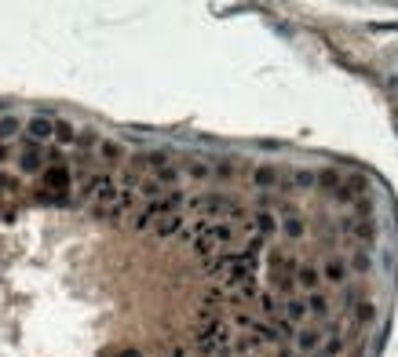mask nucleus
<instances>
[{"label": "nucleus", "mask_w": 398, "mask_h": 357, "mask_svg": "<svg viewBox=\"0 0 398 357\" xmlns=\"http://www.w3.org/2000/svg\"><path fill=\"white\" fill-rule=\"evenodd\" d=\"M15 135H22V121H19V117H11V114H4V117H0V142H8V146H11Z\"/></svg>", "instance_id": "4be33fe9"}, {"label": "nucleus", "mask_w": 398, "mask_h": 357, "mask_svg": "<svg viewBox=\"0 0 398 357\" xmlns=\"http://www.w3.org/2000/svg\"><path fill=\"white\" fill-rule=\"evenodd\" d=\"M314 186H318V190H325V194H333V190H340V186H343V175L336 172V168H321V172H314Z\"/></svg>", "instance_id": "dca6fc26"}, {"label": "nucleus", "mask_w": 398, "mask_h": 357, "mask_svg": "<svg viewBox=\"0 0 398 357\" xmlns=\"http://www.w3.org/2000/svg\"><path fill=\"white\" fill-rule=\"evenodd\" d=\"M270 325H274V332H278V339H281V343H288V339H293V335H296V325H288L285 317H274V321H270Z\"/></svg>", "instance_id": "c85d7f7f"}, {"label": "nucleus", "mask_w": 398, "mask_h": 357, "mask_svg": "<svg viewBox=\"0 0 398 357\" xmlns=\"http://www.w3.org/2000/svg\"><path fill=\"white\" fill-rule=\"evenodd\" d=\"M303 299H307V317H314V321H325V317H329L333 303H329V295H325V292H311Z\"/></svg>", "instance_id": "f8f14e48"}, {"label": "nucleus", "mask_w": 398, "mask_h": 357, "mask_svg": "<svg viewBox=\"0 0 398 357\" xmlns=\"http://www.w3.org/2000/svg\"><path fill=\"white\" fill-rule=\"evenodd\" d=\"M281 317H285L288 325H303V321H307V299H303V295L281 299Z\"/></svg>", "instance_id": "9d476101"}, {"label": "nucleus", "mask_w": 398, "mask_h": 357, "mask_svg": "<svg viewBox=\"0 0 398 357\" xmlns=\"http://www.w3.org/2000/svg\"><path fill=\"white\" fill-rule=\"evenodd\" d=\"M293 281H296V288H303L307 295H311V292H318V285H321V270L311 267V262H300L296 274H293Z\"/></svg>", "instance_id": "0eeeda50"}, {"label": "nucleus", "mask_w": 398, "mask_h": 357, "mask_svg": "<svg viewBox=\"0 0 398 357\" xmlns=\"http://www.w3.org/2000/svg\"><path fill=\"white\" fill-rule=\"evenodd\" d=\"M281 234H285V241H300V237L307 234L303 215H285V219H281Z\"/></svg>", "instance_id": "aec40b11"}, {"label": "nucleus", "mask_w": 398, "mask_h": 357, "mask_svg": "<svg viewBox=\"0 0 398 357\" xmlns=\"http://www.w3.org/2000/svg\"><path fill=\"white\" fill-rule=\"evenodd\" d=\"M376 219H354V227H351V234L347 237H358L361 241V248H366V252H373L376 248Z\"/></svg>", "instance_id": "1a4fd4ad"}, {"label": "nucleus", "mask_w": 398, "mask_h": 357, "mask_svg": "<svg viewBox=\"0 0 398 357\" xmlns=\"http://www.w3.org/2000/svg\"><path fill=\"white\" fill-rule=\"evenodd\" d=\"M351 321H354V328H369L376 321V303L373 299H361V303L351 307Z\"/></svg>", "instance_id": "ddd939ff"}, {"label": "nucleus", "mask_w": 398, "mask_h": 357, "mask_svg": "<svg viewBox=\"0 0 398 357\" xmlns=\"http://www.w3.org/2000/svg\"><path fill=\"white\" fill-rule=\"evenodd\" d=\"M183 172H187L194 182H205V179H212V164L201 161V157H190V161L183 164Z\"/></svg>", "instance_id": "6ab92c4d"}, {"label": "nucleus", "mask_w": 398, "mask_h": 357, "mask_svg": "<svg viewBox=\"0 0 398 357\" xmlns=\"http://www.w3.org/2000/svg\"><path fill=\"white\" fill-rule=\"evenodd\" d=\"M321 339H325V335H321L314 325H303V328H296V335H293L296 353H318V350H321Z\"/></svg>", "instance_id": "20e7f679"}, {"label": "nucleus", "mask_w": 398, "mask_h": 357, "mask_svg": "<svg viewBox=\"0 0 398 357\" xmlns=\"http://www.w3.org/2000/svg\"><path fill=\"white\" fill-rule=\"evenodd\" d=\"M234 172H238L234 157H220V161L212 164V175H215V179H234Z\"/></svg>", "instance_id": "bb28decb"}, {"label": "nucleus", "mask_w": 398, "mask_h": 357, "mask_svg": "<svg viewBox=\"0 0 398 357\" xmlns=\"http://www.w3.org/2000/svg\"><path fill=\"white\" fill-rule=\"evenodd\" d=\"M347 270H354V274H369V270H373V255H369L366 248H354V255H351V262H347Z\"/></svg>", "instance_id": "b1692460"}, {"label": "nucleus", "mask_w": 398, "mask_h": 357, "mask_svg": "<svg viewBox=\"0 0 398 357\" xmlns=\"http://www.w3.org/2000/svg\"><path fill=\"white\" fill-rule=\"evenodd\" d=\"M329 197H333V201H340V204H354V194L347 190V186H340V190H333Z\"/></svg>", "instance_id": "c756f323"}, {"label": "nucleus", "mask_w": 398, "mask_h": 357, "mask_svg": "<svg viewBox=\"0 0 398 357\" xmlns=\"http://www.w3.org/2000/svg\"><path fill=\"white\" fill-rule=\"evenodd\" d=\"M114 357H142L139 350H121V353H114Z\"/></svg>", "instance_id": "72a5a7b5"}, {"label": "nucleus", "mask_w": 398, "mask_h": 357, "mask_svg": "<svg viewBox=\"0 0 398 357\" xmlns=\"http://www.w3.org/2000/svg\"><path fill=\"white\" fill-rule=\"evenodd\" d=\"M135 194H139V197H147V201H157V197H165V190H161V186H157V179H154V175H150V179H139Z\"/></svg>", "instance_id": "393cba45"}, {"label": "nucleus", "mask_w": 398, "mask_h": 357, "mask_svg": "<svg viewBox=\"0 0 398 357\" xmlns=\"http://www.w3.org/2000/svg\"><path fill=\"white\" fill-rule=\"evenodd\" d=\"M154 179H157L161 190H165V186H175L179 182V168L175 164H165V168H157V172H154Z\"/></svg>", "instance_id": "a878e982"}, {"label": "nucleus", "mask_w": 398, "mask_h": 357, "mask_svg": "<svg viewBox=\"0 0 398 357\" xmlns=\"http://www.w3.org/2000/svg\"><path fill=\"white\" fill-rule=\"evenodd\" d=\"M274 357H296L293 346H274Z\"/></svg>", "instance_id": "7c9ffc66"}, {"label": "nucleus", "mask_w": 398, "mask_h": 357, "mask_svg": "<svg viewBox=\"0 0 398 357\" xmlns=\"http://www.w3.org/2000/svg\"><path fill=\"white\" fill-rule=\"evenodd\" d=\"M99 142H102V135H99L95 128H77V142L74 146L81 149V154H95Z\"/></svg>", "instance_id": "a211bd4d"}, {"label": "nucleus", "mask_w": 398, "mask_h": 357, "mask_svg": "<svg viewBox=\"0 0 398 357\" xmlns=\"http://www.w3.org/2000/svg\"><path fill=\"white\" fill-rule=\"evenodd\" d=\"M343 350H347V335H325L321 339V357H340Z\"/></svg>", "instance_id": "5701e85b"}, {"label": "nucleus", "mask_w": 398, "mask_h": 357, "mask_svg": "<svg viewBox=\"0 0 398 357\" xmlns=\"http://www.w3.org/2000/svg\"><path fill=\"white\" fill-rule=\"evenodd\" d=\"M256 307H260V314L267 317V321L281 317V299H278L274 292H260V295H256Z\"/></svg>", "instance_id": "f3484780"}, {"label": "nucleus", "mask_w": 398, "mask_h": 357, "mask_svg": "<svg viewBox=\"0 0 398 357\" xmlns=\"http://www.w3.org/2000/svg\"><path fill=\"white\" fill-rule=\"evenodd\" d=\"M95 157L102 161V164H110V168H117L124 157H128V154H124V146L117 142V139H102L99 142V149H95Z\"/></svg>", "instance_id": "9b49d317"}, {"label": "nucleus", "mask_w": 398, "mask_h": 357, "mask_svg": "<svg viewBox=\"0 0 398 357\" xmlns=\"http://www.w3.org/2000/svg\"><path fill=\"white\" fill-rule=\"evenodd\" d=\"M22 131H26V139L29 142H37V146H44L48 139H51V117H29L26 124H22Z\"/></svg>", "instance_id": "6e6552de"}, {"label": "nucleus", "mask_w": 398, "mask_h": 357, "mask_svg": "<svg viewBox=\"0 0 398 357\" xmlns=\"http://www.w3.org/2000/svg\"><path fill=\"white\" fill-rule=\"evenodd\" d=\"M343 186H347L354 197H366V194H369V179H366V175H351V179H343Z\"/></svg>", "instance_id": "cd10ccee"}, {"label": "nucleus", "mask_w": 398, "mask_h": 357, "mask_svg": "<svg viewBox=\"0 0 398 357\" xmlns=\"http://www.w3.org/2000/svg\"><path fill=\"white\" fill-rule=\"evenodd\" d=\"M288 182H293V194H307V190H314V172L311 168H296L288 175Z\"/></svg>", "instance_id": "412c9836"}, {"label": "nucleus", "mask_w": 398, "mask_h": 357, "mask_svg": "<svg viewBox=\"0 0 398 357\" xmlns=\"http://www.w3.org/2000/svg\"><path fill=\"white\" fill-rule=\"evenodd\" d=\"M318 270H321V281H329V285H336V288H343V285L351 281L347 262L336 259V255H329V259H325V267H318Z\"/></svg>", "instance_id": "7ed1b4c3"}, {"label": "nucleus", "mask_w": 398, "mask_h": 357, "mask_svg": "<svg viewBox=\"0 0 398 357\" xmlns=\"http://www.w3.org/2000/svg\"><path fill=\"white\" fill-rule=\"evenodd\" d=\"M172 357H187V346H183V343H175V346H172Z\"/></svg>", "instance_id": "473e14b6"}, {"label": "nucleus", "mask_w": 398, "mask_h": 357, "mask_svg": "<svg viewBox=\"0 0 398 357\" xmlns=\"http://www.w3.org/2000/svg\"><path fill=\"white\" fill-rule=\"evenodd\" d=\"M252 230H256L260 237H270V234H278V215H274V212H267V208L252 212Z\"/></svg>", "instance_id": "2eb2a0df"}, {"label": "nucleus", "mask_w": 398, "mask_h": 357, "mask_svg": "<svg viewBox=\"0 0 398 357\" xmlns=\"http://www.w3.org/2000/svg\"><path fill=\"white\" fill-rule=\"evenodd\" d=\"M51 139H55L59 149H62V146H74V142H77V128L59 117V121H51Z\"/></svg>", "instance_id": "4468645a"}, {"label": "nucleus", "mask_w": 398, "mask_h": 357, "mask_svg": "<svg viewBox=\"0 0 398 357\" xmlns=\"http://www.w3.org/2000/svg\"><path fill=\"white\" fill-rule=\"evenodd\" d=\"M19 172L22 175H41L44 172V146L22 139V154H19Z\"/></svg>", "instance_id": "f03ea898"}, {"label": "nucleus", "mask_w": 398, "mask_h": 357, "mask_svg": "<svg viewBox=\"0 0 398 357\" xmlns=\"http://www.w3.org/2000/svg\"><path fill=\"white\" fill-rule=\"evenodd\" d=\"M183 227H187V215L183 212H175V215H161V219H154V237H175V234H183Z\"/></svg>", "instance_id": "39448f33"}, {"label": "nucleus", "mask_w": 398, "mask_h": 357, "mask_svg": "<svg viewBox=\"0 0 398 357\" xmlns=\"http://www.w3.org/2000/svg\"><path fill=\"white\" fill-rule=\"evenodd\" d=\"M278 179H281L278 164H256L252 168V186H256V190H278Z\"/></svg>", "instance_id": "423d86ee"}, {"label": "nucleus", "mask_w": 398, "mask_h": 357, "mask_svg": "<svg viewBox=\"0 0 398 357\" xmlns=\"http://www.w3.org/2000/svg\"><path fill=\"white\" fill-rule=\"evenodd\" d=\"M4 161H11V146L0 142V164H4Z\"/></svg>", "instance_id": "2f4dec72"}, {"label": "nucleus", "mask_w": 398, "mask_h": 357, "mask_svg": "<svg viewBox=\"0 0 398 357\" xmlns=\"http://www.w3.org/2000/svg\"><path fill=\"white\" fill-rule=\"evenodd\" d=\"M37 186H44V190H51V194H69V190H74L69 161H66V164H44V172H41V182H37Z\"/></svg>", "instance_id": "f257e3e1"}]
</instances>
